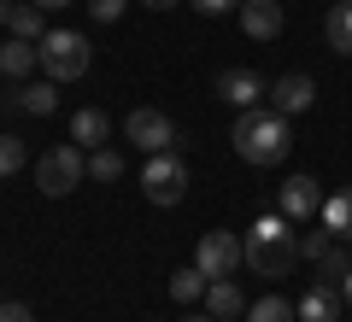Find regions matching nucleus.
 <instances>
[{"instance_id":"obj_1","label":"nucleus","mask_w":352,"mask_h":322,"mask_svg":"<svg viewBox=\"0 0 352 322\" xmlns=\"http://www.w3.org/2000/svg\"><path fill=\"white\" fill-rule=\"evenodd\" d=\"M229 141H235V152L247 164H258V170H270V164H282L294 152V129L282 112H264V106H252V112L235 117V129H229Z\"/></svg>"},{"instance_id":"obj_2","label":"nucleus","mask_w":352,"mask_h":322,"mask_svg":"<svg viewBox=\"0 0 352 322\" xmlns=\"http://www.w3.org/2000/svg\"><path fill=\"white\" fill-rule=\"evenodd\" d=\"M294 264H300V240H294V223L282 217V211L258 217V223L247 229V270H252V275H264V281H282V275H294Z\"/></svg>"},{"instance_id":"obj_3","label":"nucleus","mask_w":352,"mask_h":322,"mask_svg":"<svg viewBox=\"0 0 352 322\" xmlns=\"http://www.w3.org/2000/svg\"><path fill=\"white\" fill-rule=\"evenodd\" d=\"M36 53H41L47 82H76V76H88V65H94V47H88L82 30H47V36L36 41Z\"/></svg>"},{"instance_id":"obj_4","label":"nucleus","mask_w":352,"mask_h":322,"mask_svg":"<svg viewBox=\"0 0 352 322\" xmlns=\"http://www.w3.org/2000/svg\"><path fill=\"white\" fill-rule=\"evenodd\" d=\"M82 176H88V159H82L76 141H59V147H47V152L36 159V187H41L47 199H65Z\"/></svg>"},{"instance_id":"obj_5","label":"nucleus","mask_w":352,"mask_h":322,"mask_svg":"<svg viewBox=\"0 0 352 322\" xmlns=\"http://www.w3.org/2000/svg\"><path fill=\"white\" fill-rule=\"evenodd\" d=\"M141 187H147L153 205H182L188 194V159L182 152H147V170H141Z\"/></svg>"},{"instance_id":"obj_6","label":"nucleus","mask_w":352,"mask_h":322,"mask_svg":"<svg viewBox=\"0 0 352 322\" xmlns=\"http://www.w3.org/2000/svg\"><path fill=\"white\" fill-rule=\"evenodd\" d=\"M241 264H247V240L229 235V229H212V235H200V246H194V270H200L206 281H229Z\"/></svg>"},{"instance_id":"obj_7","label":"nucleus","mask_w":352,"mask_h":322,"mask_svg":"<svg viewBox=\"0 0 352 322\" xmlns=\"http://www.w3.org/2000/svg\"><path fill=\"white\" fill-rule=\"evenodd\" d=\"M124 135H129V147H141V152H170L176 141V124L164 112H153V106H135V112L124 117Z\"/></svg>"},{"instance_id":"obj_8","label":"nucleus","mask_w":352,"mask_h":322,"mask_svg":"<svg viewBox=\"0 0 352 322\" xmlns=\"http://www.w3.org/2000/svg\"><path fill=\"white\" fill-rule=\"evenodd\" d=\"M323 187H317V176H305V170H294L288 182H282V194H276V211L288 217V223H305V217H317L323 211Z\"/></svg>"},{"instance_id":"obj_9","label":"nucleus","mask_w":352,"mask_h":322,"mask_svg":"<svg viewBox=\"0 0 352 322\" xmlns=\"http://www.w3.org/2000/svg\"><path fill=\"white\" fill-rule=\"evenodd\" d=\"M270 112H282V117H300V112H311V100H317V82L305 71H288V76H276L270 82Z\"/></svg>"},{"instance_id":"obj_10","label":"nucleus","mask_w":352,"mask_h":322,"mask_svg":"<svg viewBox=\"0 0 352 322\" xmlns=\"http://www.w3.org/2000/svg\"><path fill=\"white\" fill-rule=\"evenodd\" d=\"M217 94L229 100V106H241V112H252L264 94H270V82H264L258 71H247V65H235V71H223L217 76Z\"/></svg>"},{"instance_id":"obj_11","label":"nucleus","mask_w":352,"mask_h":322,"mask_svg":"<svg viewBox=\"0 0 352 322\" xmlns=\"http://www.w3.org/2000/svg\"><path fill=\"white\" fill-rule=\"evenodd\" d=\"M241 30L252 41H276L282 36V0H241Z\"/></svg>"},{"instance_id":"obj_12","label":"nucleus","mask_w":352,"mask_h":322,"mask_svg":"<svg viewBox=\"0 0 352 322\" xmlns=\"http://www.w3.org/2000/svg\"><path fill=\"white\" fill-rule=\"evenodd\" d=\"M294 310H300V322H340V293H335V281H311Z\"/></svg>"},{"instance_id":"obj_13","label":"nucleus","mask_w":352,"mask_h":322,"mask_svg":"<svg viewBox=\"0 0 352 322\" xmlns=\"http://www.w3.org/2000/svg\"><path fill=\"white\" fill-rule=\"evenodd\" d=\"M71 141L76 147H106V141H112V117H106L100 106H82V112L71 117Z\"/></svg>"},{"instance_id":"obj_14","label":"nucleus","mask_w":352,"mask_h":322,"mask_svg":"<svg viewBox=\"0 0 352 322\" xmlns=\"http://www.w3.org/2000/svg\"><path fill=\"white\" fill-rule=\"evenodd\" d=\"M12 112H30V117H53L59 112V82H30L12 94Z\"/></svg>"},{"instance_id":"obj_15","label":"nucleus","mask_w":352,"mask_h":322,"mask_svg":"<svg viewBox=\"0 0 352 322\" xmlns=\"http://www.w3.org/2000/svg\"><path fill=\"white\" fill-rule=\"evenodd\" d=\"M36 65H41V53L36 47H30V41H0V76H6V82H18V76H30V71H36Z\"/></svg>"},{"instance_id":"obj_16","label":"nucleus","mask_w":352,"mask_h":322,"mask_svg":"<svg viewBox=\"0 0 352 322\" xmlns=\"http://www.w3.org/2000/svg\"><path fill=\"white\" fill-rule=\"evenodd\" d=\"M206 310H212L217 322H235L241 310H247V299H241L235 275H229V281H212V287H206Z\"/></svg>"},{"instance_id":"obj_17","label":"nucleus","mask_w":352,"mask_h":322,"mask_svg":"<svg viewBox=\"0 0 352 322\" xmlns=\"http://www.w3.org/2000/svg\"><path fill=\"white\" fill-rule=\"evenodd\" d=\"M317 217H323V229H329L335 240H352V187H340V194H329Z\"/></svg>"},{"instance_id":"obj_18","label":"nucleus","mask_w":352,"mask_h":322,"mask_svg":"<svg viewBox=\"0 0 352 322\" xmlns=\"http://www.w3.org/2000/svg\"><path fill=\"white\" fill-rule=\"evenodd\" d=\"M6 30H12L18 41H41V36H47V12H41L36 0H18L12 18H6Z\"/></svg>"},{"instance_id":"obj_19","label":"nucleus","mask_w":352,"mask_h":322,"mask_svg":"<svg viewBox=\"0 0 352 322\" xmlns=\"http://www.w3.org/2000/svg\"><path fill=\"white\" fill-rule=\"evenodd\" d=\"M323 36H329V47H335L340 59H352V0H340L335 12L323 18Z\"/></svg>"},{"instance_id":"obj_20","label":"nucleus","mask_w":352,"mask_h":322,"mask_svg":"<svg viewBox=\"0 0 352 322\" xmlns=\"http://www.w3.org/2000/svg\"><path fill=\"white\" fill-rule=\"evenodd\" d=\"M206 287H212V281H206V275L194 270V264L170 275V299H176V305H200V299H206Z\"/></svg>"},{"instance_id":"obj_21","label":"nucleus","mask_w":352,"mask_h":322,"mask_svg":"<svg viewBox=\"0 0 352 322\" xmlns=\"http://www.w3.org/2000/svg\"><path fill=\"white\" fill-rule=\"evenodd\" d=\"M247 322H300V310H294V305H288L282 293H264L258 305L247 310Z\"/></svg>"},{"instance_id":"obj_22","label":"nucleus","mask_w":352,"mask_h":322,"mask_svg":"<svg viewBox=\"0 0 352 322\" xmlns=\"http://www.w3.org/2000/svg\"><path fill=\"white\" fill-rule=\"evenodd\" d=\"M88 176H94V182H118V176H124V152L94 147V152H88Z\"/></svg>"},{"instance_id":"obj_23","label":"nucleus","mask_w":352,"mask_h":322,"mask_svg":"<svg viewBox=\"0 0 352 322\" xmlns=\"http://www.w3.org/2000/svg\"><path fill=\"white\" fill-rule=\"evenodd\" d=\"M346 270H352V258H346V240H335V246L317 258V275L323 281H346Z\"/></svg>"},{"instance_id":"obj_24","label":"nucleus","mask_w":352,"mask_h":322,"mask_svg":"<svg viewBox=\"0 0 352 322\" xmlns=\"http://www.w3.org/2000/svg\"><path fill=\"white\" fill-rule=\"evenodd\" d=\"M24 159H30L24 141H18V135H0V176H18V170H24Z\"/></svg>"},{"instance_id":"obj_25","label":"nucleus","mask_w":352,"mask_h":322,"mask_svg":"<svg viewBox=\"0 0 352 322\" xmlns=\"http://www.w3.org/2000/svg\"><path fill=\"white\" fill-rule=\"evenodd\" d=\"M82 6H88V18H94V24H118L129 0H82Z\"/></svg>"},{"instance_id":"obj_26","label":"nucleus","mask_w":352,"mask_h":322,"mask_svg":"<svg viewBox=\"0 0 352 322\" xmlns=\"http://www.w3.org/2000/svg\"><path fill=\"white\" fill-rule=\"evenodd\" d=\"M329 246H335V235H329V229H317V235H300V258H311V264L323 258Z\"/></svg>"},{"instance_id":"obj_27","label":"nucleus","mask_w":352,"mask_h":322,"mask_svg":"<svg viewBox=\"0 0 352 322\" xmlns=\"http://www.w3.org/2000/svg\"><path fill=\"white\" fill-rule=\"evenodd\" d=\"M194 12H206V18H223V12H241V0H188Z\"/></svg>"},{"instance_id":"obj_28","label":"nucleus","mask_w":352,"mask_h":322,"mask_svg":"<svg viewBox=\"0 0 352 322\" xmlns=\"http://www.w3.org/2000/svg\"><path fill=\"white\" fill-rule=\"evenodd\" d=\"M0 322H36V310L18 305V299H0Z\"/></svg>"},{"instance_id":"obj_29","label":"nucleus","mask_w":352,"mask_h":322,"mask_svg":"<svg viewBox=\"0 0 352 322\" xmlns=\"http://www.w3.org/2000/svg\"><path fill=\"white\" fill-rule=\"evenodd\" d=\"M147 12H170V6H182V0H141Z\"/></svg>"},{"instance_id":"obj_30","label":"nucleus","mask_w":352,"mask_h":322,"mask_svg":"<svg viewBox=\"0 0 352 322\" xmlns=\"http://www.w3.org/2000/svg\"><path fill=\"white\" fill-rule=\"evenodd\" d=\"M41 12H59V6H76V0H36Z\"/></svg>"},{"instance_id":"obj_31","label":"nucleus","mask_w":352,"mask_h":322,"mask_svg":"<svg viewBox=\"0 0 352 322\" xmlns=\"http://www.w3.org/2000/svg\"><path fill=\"white\" fill-rule=\"evenodd\" d=\"M340 299H346V305H352V270H346V281H340Z\"/></svg>"},{"instance_id":"obj_32","label":"nucleus","mask_w":352,"mask_h":322,"mask_svg":"<svg viewBox=\"0 0 352 322\" xmlns=\"http://www.w3.org/2000/svg\"><path fill=\"white\" fill-rule=\"evenodd\" d=\"M182 322H217V317H212V310H206V317H182Z\"/></svg>"}]
</instances>
